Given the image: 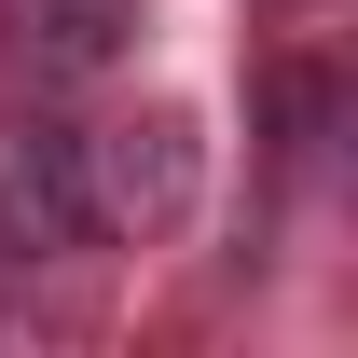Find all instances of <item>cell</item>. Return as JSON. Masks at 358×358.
Wrapping results in <instances>:
<instances>
[{"label": "cell", "mask_w": 358, "mask_h": 358, "mask_svg": "<svg viewBox=\"0 0 358 358\" xmlns=\"http://www.w3.org/2000/svg\"><path fill=\"white\" fill-rule=\"evenodd\" d=\"M83 193H96V248H166V234L207 207V124H193V110L83 124Z\"/></svg>", "instance_id": "1"}, {"label": "cell", "mask_w": 358, "mask_h": 358, "mask_svg": "<svg viewBox=\"0 0 358 358\" xmlns=\"http://www.w3.org/2000/svg\"><path fill=\"white\" fill-rule=\"evenodd\" d=\"M96 193H83V124L0 110V262H83Z\"/></svg>", "instance_id": "2"}, {"label": "cell", "mask_w": 358, "mask_h": 358, "mask_svg": "<svg viewBox=\"0 0 358 358\" xmlns=\"http://www.w3.org/2000/svg\"><path fill=\"white\" fill-rule=\"evenodd\" d=\"M152 14L166 0H0V55L28 83H110V69H138Z\"/></svg>", "instance_id": "3"}]
</instances>
